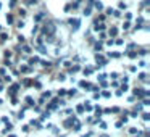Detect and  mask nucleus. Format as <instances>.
Returning a JSON list of instances; mask_svg holds the SVG:
<instances>
[]
</instances>
